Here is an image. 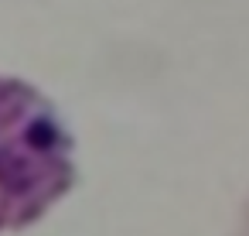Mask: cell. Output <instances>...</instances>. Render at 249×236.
<instances>
[{"mask_svg":"<svg viewBox=\"0 0 249 236\" xmlns=\"http://www.w3.org/2000/svg\"><path fill=\"white\" fill-rule=\"evenodd\" d=\"M75 185V140L55 103L24 79L0 76V233L45 219Z\"/></svg>","mask_w":249,"mask_h":236,"instance_id":"6da1fadb","label":"cell"}]
</instances>
